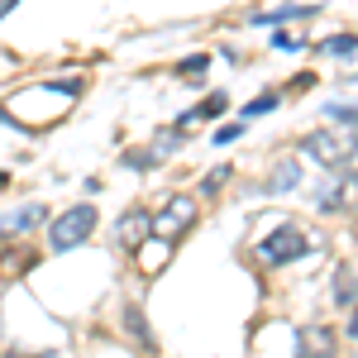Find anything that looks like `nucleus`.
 <instances>
[{
    "mask_svg": "<svg viewBox=\"0 0 358 358\" xmlns=\"http://www.w3.org/2000/svg\"><path fill=\"white\" fill-rule=\"evenodd\" d=\"M91 229H96V206H72V210H62L48 229V244L57 253H67V248H77L91 239Z\"/></svg>",
    "mask_w": 358,
    "mask_h": 358,
    "instance_id": "nucleus-2",
    "label": "nucleus"
},
{
    "mask_svg": "<svg viewBox=\"0 0 358 358\" xmlns=\"http://www.w3.org/2000/svg\"><path fill=\"white\" fill-rule=\"evenodd\" d=\"M306 253V229L301 224H282V229H273L263 244H258V258L263 263H292V258H301Z\"/></svg>",
    "mask_w": 358,
    "mask_h": 358,
    "instance_id": "nucleus-4",
    "label": "nucleus"
},
{
    "mask_svg": "<svg viewBox=\"0 0 358 358\" xmlns=\"http://www.w3.org/2000/svg\"><path fill=\"white\" fill-rule=\"evenodd\" d=\"M124 167H153V158H148V148H134V153L124 158Z\"/></svg>",
    "mask_w": 358,
    "mask_h": 358,
    "instance_id": "nucleus-21",
    "label": "nucleus"
},
{
    "mask_svg": "<svg viewBox=\"0 0 358 358\" xmlns=\"http://www.w3.org/2000/svg\"><path fill=\"white\" fill-rule=\"evenodd\" d=\"M277 106H282V101H277L273 91H268V96H258V101H248V106H244V120H258V115H273Z\"/></svg>",
    "mask_w": 358,
    "mask_h": 358,
    "instance_id": "nucleus-15",
    "label": "nucleus"
},
{
    "mask_svg": "<svg viewBox=\"0 0 358 358\" xmlns=\"http://www.w3.org/2000/svg\"><path fill=\"white\" fill-rule=\"evenodd\" d=\"M315 5H277V10H258L253 24H287V20H310Z\"/></svg>",
    "mask_w": 358,
    "mask_h": 358,
    "instance_id": "nucleus-8",
    "label": "nucleus"
},
{
    "mask_svg": "<svg viewBox=\"0 0 358 358\" xmlns=\"http://www.w3.org/2000/svg\"><path fill=\"white\" fill-rule=\"evenodd\" d=\"M239 134H244V120H239V124H224V129H215V143H234Z\"/></svg>",
    "mask_w": 358,
    "mask_h": 358,
    "instance_id": "nucleus-19",
    "label": "nucleus"
},
{
    "mask_svg": "<svg viewBox=\"0 0 358 358\" xmlns=\"http://www.w3.org/2000/svg\"><path fill=\"white\" fill-rule=\"evenodd\" d=\"M196 215H201V206H196V196H172L163 210L153 215V234L163 239V244H177L187 229L196 224Z\"/></svg>",
    "mask_w": 358,
    "mask_h": 358,
    "instance_id": "nucleus-3",
    "label": "nucleus"
},
{
    "mask_svg": "<svg viewBox=\"0 0 358 358\" xmlns=\"http://www.w3.org/2000/svg\"><path fill=\"white\" fill-rule=\"evenodd\" d=\"M325 120H334L339 129H349V134H358V106H339V101H334L330 110H325Z\"/></svg>",
    "mask_w": 358,
    "mask_h": 358,
    "instance_id": "nucleus-12",
    "label": "nucleus"
},
{
    "mask_svg": "<svg viewBox=\"0 0 358 358\" xmlns=\"http://www.w3.org/2000/svg\"><path fill=\"white\" fill-rule=\"evenodd\" d=\"M43 220V206H20V210H10V215H0V234L10 239V234H24L34 224Z\"/></svg>",
    "mask_w": 358,
    "mask_h": 358,
    "instance_id": "nucleus-7",
    "label": "nucleus"
},
{
    "mask_svg": "<svg viewBox=\"0 0 358 358\" xmlns=\"http://www.w3.org/2000/svg\"><path fill=\"white\" fill-rule=\"evenodd\" d=\"M301 358H334V330H325V325L301 330Z\"/></svg>",
    "mask_w": 358,
    "mask_h": 358,
    "instance_id": "nucleus-6",
    "label": "nucleus"
},
{
    "mask_svg": "<svg viewBox=\"0 0 358 358\" xmlns=\"http://www.w3.org/2000/svg\"><path fill=\"white\" fill-rule=\"evenodd\" d=\"M277 48H282V53H292V48H301V38H292V34H277Z\"/></svg>",
    "mask_w": 358,
    "mask_h": 358,
    "instance_id": "nucleus-22",
    "label": "nucleus"
},
{
    "mask_svg": "<svg viewBox=\"0 0 358 358\" xmlns=\"http://www.w3.org/2000/svg\"><path fill=\"white\" fill-rule=\"evenodd\" d=\"M148 234H153V215H148V210H138V206H134V210H124L120 224H115V239H120L124 248H138Z\"/></svg>",
    "mask_w": 358,
    "mask_h": 358,
    "instance_id": "nucleus-5",
    "label": "nucleus"
},
{
    "mask_svg": "<svg viewBox=\"0 0 358 358\" xmlns=\"http://www.w3.org/2000/svg\"><path fill=\"white\" fill-rule=\"evenodd\" d=\"M177 143H182V134H177V129H163V134L153 138V148H148V158H153V163H163V158L172 153V148H177Z\"/></svg>",
    "mask_w": 358,
    "mask_h": 358,
    "instance_id": "nucleus-13",
    "label": "nucleus"
},
{
    "mask_svg": "<svg viewBox=\"0 0 358 358\" xmlns=\"http://www.w3.org/2000/svg\"><path fill=\"white\" fill-rule=\"evenodd\" d=\"M206 62H210V57L196 53V57H187V62H182V72H187V77H196V72H206Z\"/></svg>",
    "mask_w": 358,
    "mask_h": 358,
    "instance_id": "nucleus-20",
    "label": "nucleus"
},
{
    "mask_svg": "<svg viewBox=\"0 0 358 358\" xmlns=\"http://www.w3.org/2000/svg\"><path fill=\"white\" fill-rule=\"evenodd\" d=\"M224 106H229V101H224V91H215V96H206L201 106H192V110L182 115L177 124H196V120H215V115H224Z\"/></svg>",
    "mask_w": 358,
    "mask_h": 358,
    "instance_id": "nucleus-11",
    "label": "nucleus"
},
{
    "mask_svg": "<svg viewBox=\"0 0 358 358\" xmlns=\"http://www.w3.org/2000/svg\"><path fill=\"white\" fill-rule=\"evenodd\" d=\"M124 330L138 334V339L148 344V325H143V310H138V306H129V310H124Z\"/></svg>",
    "mask_w": 358,
    "mask_h": 358,
    "instance_id": "nucleus-17",
    "label": "nucleus"
},
{
    "mask_svg": "<svg viewBox=\"0 0 358 358\" xmlns=\"http://www.w3.org/2000/svg\"><path fill=\"white\" fill-rule=\"evenodd\" d=\"M296 182H301V167H296V158H282V163H277V172L268 177V192L282 196V192H292Z\"/></svg>",
    "mask_w": 358,
    "mask_h": 358,
    "instance_id": "nucleus-10",
    "label": "nucleus"
},
{
    "mask_svg": "<svg viewBox=\"0 0 358 358\" xmlns=\"http://www.w3.org/2000/svg\"><path fill=\"white\" fill-rule=\"evenodd\" d=\"M325 53H334V57H354V53H358V38H354V34H334V38H325Z\"/></svg>",
    "mask_w": 358,
    "mask_h": 358,
    "instance_id": "nucleus-14",
    "label": "nucleus"
},
{
    "mask_svg": "<svg viewBox=\"0 0 358 358\" xmlns=\"http://www.w3.org/2000/svg\"><path fill=\"white\" fill-rule=\"evenodd\" d=\"M224 177H229V167H215V172H206V182H201V192H206V196H215V192H220V187H224Z\"/></svg>",
    "mask_w": 358,
    "mask_h": 358,
    "instance_id": "nucleus-18",
    "label": "nucleus"
},
{
    "mask_svg": "<svg viewBox=\"0 0 358 358\" xmlns=\"http://www.w3.org/2000/svg\"><path fill=\"white\" fill-rule=\"evenodd\" d=\"M349 334H354V339H358V315H354V320H349Z\"/></svg>",
    "mask_w": 358,
    "mask_h": 358,
    "instance_id": "nucleus-23",
    "label": "nucleus"
},
{
    "mask_svg": "<svg viewBox=\"0 0 358 358\" xmlns=\"http://www.w3.org/2000/svg\"><path fill=\"white\" fill-rule=\"evenodd\" d=\"M358 296V282H354V273H339V287H334V301L339 306H349Z\"/></svg>",
    "mask_w": 358,
    "mask_h": 358,
    "instance_id": "nucleus-16",
    "label": "nucleus"
},
{
    "mask_svg": "<svg viewBox=\"0 0 358 358\" xmlns=\"http://www.w3.org/2000/svg\"><path fill=\"white\" fill-rule=\"evenodd\" d=\"M0 187H5V172H0Z\"/></svg>",
    "mask_w": 358,
    "mask_h": 358,
    "instance_id": "nucleus-24",
    "label": "nucleus"
},
{
    "mask_svg": "<svg viewBox=\"0 0 358 358\" xmlns=\"http://www.w3.org/2000/svg\"><path fill=\"white\" fill-rule=\"evenodd\" d=\"M301 153L306 158H315L320 167H354L358 163V134L349 129H310L301 138Z\"/></svg>",
    "mask_w": 358,
    "mask_h": 358,
    "instance_id": "nucleus-1",
    "label": "nucleus"
},
{
    "mask_svg": "<svg viewBox=\"0 0 358 358\" xmlns=\"http://www.w3.org/2000/svg\"><path fill=\"white\" fill-rule=\"evenodd\" d=\"M354 201H358V172H354V177H344L334 192L320 196V210H344V206H354Z\"/></svg>",
    "mask_w": 358,
    "mask_h": 358,
    "instance_id": "nucleus-9",
    "label": "nucleus"
}]
</instances>
